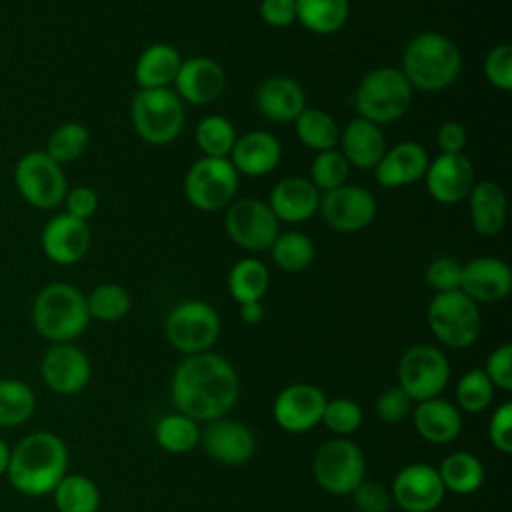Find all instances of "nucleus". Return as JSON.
Returning <instances> with one entry per match:
<instances>
[{"mask_svg": "<svg viewBox=\"0 0 512 512\" xmlns=\"http://www.w3.org/2000/svg\"><path fill=\"white\" fill-rule=\"evenodd\" d=\"M240 394L234 366L214 354H188L174 370L170 396L176 410L194 422H210L226 416Z\"/></svg>", "mask_w": 512, "mask_h": 512, "instance_id": "f257e3e1", "label": "nucleus"}, {"mask_svg": "<svg viewBox=\"0 0 512 512\" xmlns=\"http://www.w3.org/2000/svg\"><path fill=\"white\" fill-rule=\"evenodd\" d=\"M68 448L60 436L48 430L30 432L10 448L6 476L16 492L38 498L52 494L68 474Z\"/></svg>", "mask_w": 512, "mask_h": 512, "instance_id": "f03ea898", "label": "nucleus"}, {"mask_svg": "<svg viewBox=\"0 0 512 512\" xmlns=\"http://www.w3.org/2000/svg\"><path fill=\"white\" fill-rule=\"evenodd\" d=\"M400 70L414 92H444L462 72V54L446 34L424 30L404 46Z\"/></svg>", "mask_w": 512, "mask_h": 512, "instance_id": "7ed1b4c3", "label": "nucleus"}, {"mask_svg": "<svg viewBox=\"0 0 512 512\" xmlns=\"http://www.w3.org/2000/svg\"><path fill=\"white\" fill-rule=\"evenodd\" d=\"M86 294L74 284L50 282L32 302V326L52 344L74 342L88 328Z\"/></svg>", "mask_w": 512, "mask_h": 512, "instance_id": "20e7f679", "label": "nucleus"}, {"mask_svg": "<svg viewBox=\"0 0 512 512\" xmlns=\"http://www.w3.org/2000/svg\"><path fill=\"white\" fill-rule=\"evenodd\" d=\"M412 100L414 88L396 66L370 70L354 92V108L358 116L378 126L400 120L410 110Z\"/></svg>", "mask_w": 512, "mask_h": 512, "instance_id": "39448f33", "label": "nucleus"}, {"mask_svg": "<svg viewBox=\"0 0 512 512\" xmlns=\"http://www.w3.org/2000/svg\"><path fill=\"white\" fill-rule=\"evenodd\" d=\"M130 120L140 140L166 146L184 130V102L172 88H142L130 102Z\"/></svg>", "mask_w": 512, "mask_h": 512, "instance_id": "423d86ee", "label": "nucleus"}, {"mask_svg": "<svg viewBox=\"0 0 512 512\" xmlns=\"http://www.w3.org/2000/svg\"><path fill=\"white\" fill-rule=\"evenodd\" d=\"M426 320L436 340L448 348L472 346L482 330L480 306L462 290L434 294L428 302Z\"/></svg>", "mask_w": 512, "mask_h": 512, "instance_id": "0eeeda50", "label": "nucleus"}, {"mask_svg": "<svg viewBox=\"0 0 512 512\" xmlns=\"http://www.w3.org/2000/svg\"><path fill=\"white\" fill-rule=\"evenodd\" d=\"M12 178L20 198L36 210H54L64 202L70 188L64 168L44 150H30L20 156Z\"/></svg>", "mask_w": 512, "mask_h": 512, "instance_id": "6e6552de", "label": "nucleus"}, {"mask_svg": "<svg viewBox=\"0 0 512 512\" xmlns=\"http://www.w3.org/2000/svg\"><path fill=\"white\" fill-rule=\"evenodd\" d=\"M240 174L228 158H198L184 176V196L200 212L224 210L236 200Z\"/></svg>", "mask_w": 512, "mask_h": 512, "instance_id": "1a4fd4ad", "label": "nucleus"}, {"mask_svg": "<svg viewBox=\"0 0 512 512\" xmlns=\"http://www.w3.org/2000/svg\"><path fill=\"white\" fill-rule=\"evenodd\" d=\"M312 474L318 486L328 494L348 496L364 480V452L352 440L336 436L316 450Z\"/></svg>", "mask_w": 512, "mask_h": 512, "instance_id": "9d476101", "label": "nucleus"}, {"mask_svg": "<svg viewBox=\"0 0 512 512\" xmlns=\"http://www.w3.org/2000/svg\"><path fill=\"white\" fill-rule=\"evenodd\" d=\"M164 334L170 346L186 356L208 352L220 336V316L204 300H184L168 312Z\"/></svg>", "mask_w": 512, "mask_h": 512, "instance_id": "9b49d317", "label": "nucleus"}, {"mask_svg": "<svg viewBox=\"0 0 512 512\" xmlns=\"http://www.w3.org/2000/svg\"><path fill=\"white\" fill-rule=\"evenodd\" d=\"M224 228L230 240L246 252L270 250L280 234V222L266 200L236 198L226 206Z\"/></svg>", "mask_w": 512, "mask_h": 512, "instance_id": "f8f14e48", "label": "nucleus"}, {"mask_svg": "<svg viewBox=\"0 0 512 512\" xmlns=\"http://www.w3.org/2000/svg\"><path fill=\"white\" fill-rule=\"evenodd\" d=\"M448 380L450 364L438 346L414 344L398 362V386L414 402L438 398Z\"/></svg>", "mask_w": 512, "mask_h": 512, "instance_id": "ddd939ff", "label": "nucleus"}, {"mask_svg": "<svg viewBox=\"0 0 512 512\" xmlns=\"http://www.w3.org/2000/svg\"><path fill=\"white\" fill-rule=\"evenodd\" d=\"M318 212L332 230L356 234L374 222L378 204L368 188L346 182L320 196Z\"/></svg>", "mask_w": 512, "mask_h": 512, "instance_id": "4468645a", "label": "nucleus"}, {"mask_svg": "<svg viewBox=\"0 0 512 512\" xmlns=\"http://www.w3.org/2000/svg\"><path fill=\"white\" fill-rule=\"evenodd\" d=\"M446 488L436 468L426 462L404 466L392 480L390 496L404 512H434L444 500Z\"/></svg>", "mask_w": 512, "mask_h": 512, "instance_id": "2eb2a0df", "label": "nucleus"}, {"mask_svg": "<svg viewBox=\"0 0 512 512\" xmlns=\"http://www.w3.org/2000/svg\"><path fill=\"white\" fill-rule=\"evenodd\" d=\"M422 180L432 200L454 206L468 198L476 182V172L466 154H438L428 162Z\"/></svg>", "mask_w": 512, "mask_h": 512, "instance_id": "dca6fc26", "label": "nucleus"}, {"mask_svg": "<svg viewBox=\"0 0 512 512\" xmlns=\"http://www.w3.org/2000/svg\"><path fill=\"white\" fill-rule=\"evenodd\" d=\"M92 366L82 348L72 342L52 344L40 360V376L56 394H76L90 382Z\"/></svg>", "mask_w": 512, "mask_h": 512, "instance_id": "f3484780", "label": "nucleus"}, {"mask_svg": "<svg viewBox=\"0 0 512 512\" xmlns=\"http://www.w3.org/2000/svg\"><path fill=\"white\" fill-rule=\"evenodd\" d=\"M92 244L88 222L78 220L66 212L48 218L40 232V248L44 256L58 266H72L80 262Z\"/></svg>", "mask_w": 512, "mask_h": 512, "instance_id": "a211bd4d", "label": "nucleus"}, {"mask_svg": "<svg viewBox=\"0 0 512 512\" xmlns=\"http://www.w3.org/2000/svg\"><path fill=\"white\" fill-rule=\"evenodd\" d=\"M326 400V394L318 386L296 382L276 396L272 416L282 430L302 434L322 422Z\"/></svg>", "mask_w": 512, "mask_h": 512, "instance_id": "6ab92c4d", "label": "nucleus"}, {"mask_svg": "<svg viewBox=\"0 0 512 512\" xmlns=\"http://www.w3.org/2000/svg\"><path fill=\"white\" fill-rule=\"evenodd\" d=\"M172 90L186 104L206 106L224 94L226 72L210 56H192L182 60Z\"/></svg>", "mask_w": 512, "mask_h": 512, "instance_id": "aec40b11", "label": "nucleus"}, {"mask_svg": "<svg viewBox=\"0 0 512 512\" xmlns=\"http://www.w3.org/2000/svg\"><path fill=\"white\" fill-rule=\"evenodd\" d=\"M460 290L480 304H496L512 292V270L496 256H476L462 264Z\"/></svg>", "mask_w": 512, "mask_h": 512, "instance_id": "412c9836", "label": "nucleus"}, {"mask_svg": "<svg viewBox=\"0 0 512 512\" xmlns=\"http://www.w3.org/2000/svg\"><path fill=\"white\" fill-rule=\"evenodd\" d=\"M200 442L212 460L226 466H240L256 452V438L252 430L226 416L206 422V428L200 432Z\"/></svg>", "mask_w": 512, "mask_h": 512, "instance_id": "4be33fe9", "label": "nucleus"}, {"mask_svg": "<svg viewBox=\"0 0 512 512\" xmlns=\"http://www.w3.org/2000/svg\"><path fill=\"white\" fill-rule=\"evenodd\" d=\"M428 162V150L420 142L404 140L386 148L374 166V180L388 190L404 188L424 178Z\"/></svg>", "mask_w": 512, "mask_h": 512, "instance_id": "5701e85b", "label": "nucleus"}, {"mask_svg": "<svg viewBox=\"0 0 512 512\" xmlns=\"http://www.w3.org/2000/svg\"><path fill=\"white\" fill-rule=\"evenodd\" d=\"M228 160L240 176L262 178L280 164L282 146L268 130H248L236 138Z\"/></svg>", "mask_w": 512, "mask_h": 512, "instance_id": "b1692460", "label": "nucleus"}, {"mask_svg": "<svg viewBox=\"0 0 512 512\" xmlns=\"http://www.w3.org/2000/svg\"><path fill=\"white\" fill-rule=\"evenodd\" d=\"M320 192L304 176H286L278 180L268 196V206L272 208L278 222L302 224L318 214Z\"/></svg>", "mask_w": 512, "mask_h": 512, "instance_id": "393cba45", "label": "nucleus"}, {"mask_svg": "<svg viewBox=\"0 0 512 512\" xmlns=\"http://www.w3.org/2000/svg\"><path fill=\"white\" fill-rule=\"evenodd\" d=\"M254 106L266 120L288 124L306 108V92L302 84L290 76H270L256 88Z\"/></svg>", "mask_w": 512, "mask_h": 512, "instance_id": "a878e982", "label": "nucleus"}, {"mask_svg": "<svg viewBox=\"0 0 512 512\" xmlns=\"http://www.w3.org/2000/svg\"><path fill=\"white\" fill-rule=\"evenodd\" d=\"M338 146L350 168L358 170H374L388 148L382 126L360 116L348 120V124L340 130Z\"/></svg>", "mask_w": 512, "mask_h": 512, "instance_id": "bb28decb", "label": "nucleus"}, {"mask_svg": "<svg viewBox=\"0 0 512 512\" xmlns=\"http://www.w3.org/2000/svg\"><path fill=\"white\" fill-rule=\"evenodd\" d=\"M466 200L474 232L484 238L498 236L508 216V200L502 186L494 180H476Z\"/></svg>", "mask_w": 512, "mask_h": 512, "instance_id": "cd10ccee", "label": "nucleus"}, {"mask_svg": "<svg viewBox=\"0 0 512 512\" xmlns=\"http://www.w3.org/2000/svg\"><path fill=\"white\" fill-rule=\"evenodd\" d=\"M412 420L416 432L432 444H448L462 432L460 410L440 396L416 402V408H412Z\"/></svg>", "mask_w": 512, "mask_h": 512, "instance_id": "c85d7f7f", "label": "nucleus"}, {"mask_svg": "<svg viewBox=\"0 0 512 512\" xmlns=\"http://www.w3.org/2000/svg\"><path fill=\"white\" fill-rule=\"evenodd\" d=\"M182 56L168 42H154L146 46L134 64V80L138 88H172L180 70Z\"/></svg>", "mask_w": 512, "mask_h": 512, "instance_id": "c756f323", "label": "nucleus"}, {"mask_svg": "<svg viewBox=\"0 0 512 512\" xmlns=\"http://www.w3.org/2000/svg\"><path fill=\"white\" fill-rule=\"evenodd\" d=\"M296 20L312 34L328 36L344 28L350 16V0H294Z\"/></svg>", "mask_w": 512, "mask_h": 512, "instance_id": "7c9ffc66", "label": "nucleus"}, {"mask_svg": "<svg viewBox=\"0 0 512 512\" xmlns=\"http://www.w3.org/2000/svg\"><path fill=\"white\" fill-rule=\"evenodd\" d=\"M270 272L266 264L254 256L240 258L228 272V292L234 302H258L268 292Z\"/></svg>", "mask_w": 512, "mask_h": 512, "instance_id": "2f4dec72", "label": "nucleus"}, {"mask_svg": "<svg viewBox=\"0 0 512 512\" xmlns=\"http://www.w3.org/2000/svg\"><path fill=\"white\" fill-rule=\"evenodd\" d=\"M298 140L314 150V152H324V150H332L338 148V140H340V126L336 124V120L320 108H304L296 120L292 122Z\"/></svg>", "mask_w": 512, "mask_h": 512, "instance_id": "473e14b6", "label": "nucleus"}, {"mask_svg": "<svg viewBox=\"0 0 512 512\" xmlns=\"http://www.w3.org/2000/svg\"><path fill=\"white\" fill-rule=\"evenodd\" d=\"M436 470L444 488L454 494H472L484 482V464L470 452L448 454Z\"/></svg>", "mask_w": 512, "mask_h": 512, "instance_id": "72a5a7b5", "label": "nucleus"}, {"mask_svg": "<svg viewBox=\"0 0 512 512\" xmlns=\"http://www.w3.org/2000/svg\"><path fill=\"white\" fill-rule=\"evenodd\" d=\"M58 512H96L100 506V490L84 474H66L52 490Z\"/></svg>", "mask_w": 512, "mask_h": 512, "instance_id": "f704fd0d", "label": "nucleus"}, {"mask_svg": "<svg viewBox=\"0 0 512 512\" xmlns=\"http://www.w3.org/2000/svg\"><path fill=\"white\" fill-rule=\"evenodd\" d=\"M36 410V394L24 380H0V426L14 428L32 418Z\"/></svg>", "mask_w": 512, "mask_h": 512, "instance_id": "c9c22d12", "label": "nucleus"}, {"mask_svg": "<svg viewBox=\"0 0 512 512\" xmlns=\"http://www.w3.org/2000/svg\"><path fill=\"white\" fill-rule=\"evenodd\" d=\"M270 254L274 264L282 270V272H302L306 270L314 256H316V248L314 242L310 240V236H306L304 232L298 230H288V232H280L276 236V240L270 246Z\"/></svg>", "mask_w": 512, "mask_h": 512, "instance_id": "e433bc0d", "label": "nucleus"}, {"mask_svg": "<svg viewBox=\"0 0 512 512\" xmlns=\"http://www.w3.org/2000/svg\"><path fill=\"white\" fill-rule=\"evenodd\" d=\"M238 134L234 124L222 114L204 116L194 130V140L202 156L228 158Z\"/></svg>", "mask_w": 512, "mask_h": 512, "instance_id": "4c0bfd02", "label": "nucleus"}, {"mask_svg": "<svg viewBox=\"0 0 512 512\" xmlns=\"http://www.w3.org/2000/svg\"><path fill=\"white\" fill-rule=\"evenodd\" d=\"M88 144H90L88 128L82 122L68 120L50 132L44 152L52 160H56L60 166H64L78 160L86 152Z\"/></svg>", "mask_w": 512, "mask_h": 512, "instance_id": "58836bf2", "label": "nucleus"}, {"mask_svg": "<svg viewBox=\"0 0 512 512\" xmlns=\"http://www.w3.org/2000/svg\"><path fill=\"white\" fill-rule=\"evenodd\" d=\"M86 306L90 318L100 322H118L130 312L132 296L122 284L102 282L86 296Z\"/></svg>", "mask_w": 512, "mask_h": 512, "instance_id": "ea45409f", "label": "nucleus"}, {"mask_svg": "<svg viewBox=\"0 0 512 512\" xmlns=\"http://www.w3.org/2000/svg\"><path fill=\"white\" fill-rule=\"evenodd\" d=\"M154 438L160 444V448H164L166 452H172V454L190 452L200 442L198 422H194L192 418L180 412L168 414L156 424Z\"/></svg>", "mask_w": 512, "mask_h": 512, "instance_id": "a19ab883", "label": "nucleus"}, {"mask_svg": "<svg viewBox=\"0 0 512 512\" xmlns=\"http://www.w3.org/2000/svg\"><path fill=\"white\" fill-rule=\"evenodd\" d=\"M350 176V164L344 158V154L338 148L316 152L312 164H310V176L308 180L316 186L320 194L330 192L342 184L348 182Z\"/></svg>", "mask_w": 512, "mask_h": 512, "instance_id": "79ce46f5", "label": "nucleus"}, {"mask_svg": "<svg viewBox=\"0 0 512 512\" xmlns=\"http://www.w3.org/2000/svg\"><path fill=\"white\" fill-rule=\"evenodd\" d=\"M494 386L482 368L468 370L456 384V408L468 414L486 410L492 402Z\"/></svg>", "mask_w": 512, "mask_h": 512, "instance_id": "37998d69", "label": "nucleus"}, {"mask_svg": "<svg viewBox=\"0 0 512 512\" xmlns=\"http://www.w3.org/2000/svg\"><path fill=\"white\" fill-rule=\"evenodd\" d=\"M324 426L340 438L350 436L362 424V408L350 398H334L326 400L322 412Z\"/></svg>", "mask_w": 512, "mask_h": 512, "instance_id": "c03bdc74", "label": "nucleus"}, {"mask_svg": "<svg viewBox=\"0 0 512 512\" xmlns=\"http://www.w3.org/2000/svg\"><path fill=\"white\" fill-rule=\"evenodd\" d=\"M484 76L496 90H512V46L508 42H500L486 52Z\"/></svg>", "mask_w": 512, "mask_h": 512, "instance_id": "a18cd8bd", "label": "nucleus"}, {"mask_svg": "<svg viewBox=\"0 0 512 512\" xmlns=\"http://www.w3.org/2000/svg\"><path fill=\"white\" fill-rule=\"evenodd\" d=\"M424 280L434 290V294L460 290L462 262L452 256H438L426 266Z\"/></svg>", "mask_w": 512, "mask_h": 512, "instance_id": "49530a36", "label": "nucleus"}, {"mask_svg": "<svg viewBox=\"0 0 512 512\" xmlns=\"http://www.w3.org/2000/svg\"><path fill=\"white\" fill-rule=\"evenodd\" d=\"M412 404L414 400L400 386H392L378 394L374 412L382 422L396 424L402 422L408 414H412Z\"/></svg>", "mask_w": 512, "mask_h": 512, "instance_id": "de8ad7c7", "label": "nucleus"}, {"mask_svg": "<svg viewBox=\"0 0 512 512\" xmlns=\"http://www.w3.org/2000/svg\"><path fill=\"white\" fill-rule=\"evenodd\" d=\"M358 512H388L392 504L390 490L374 480H362L352 492Z\"/></svg>", "mask_w": 512, "mask_h": 512, "instance_id": "09e8293b", "label": "nucleus"}, {"mask_svg": "<svg viewBox=\"0 0 512 512\" xmlns=\"http://www.w3.org/2000/svg\"><path fill=\"white\" fill-rule=\"evenodd\" d=\"M494 388L512 390V344H502L490 352L482 368Z\"/></svg>", "mask_w": 512, "mask_h": 512, "instance_id": "8fccbe9b", "label": "nucleus"}, {"mask_svg": "<svg viewBox=\"0 0 512 512\" xmlns=\"http://www.w3.org/2000/svg\"><path fill=\"white\" fill-rule=\"evenodd\" d=\"M62 204L66 208L64 210L66 214L88 222L98 210V194L94 188H90L86 184H78V186L68 188Z\"/></svg>", "mask_w": 512, "mask_h": 512, "instance_id": "3c124183", "label": "nucleus"}, {"mask_svg": "<svg viewBox=\"0 0 512 512\" xmlns=\"http://www.w3.org/2000/svg\"><path fill=\"white\" fill-rule=\"evenodd\" d=\"M488 438L502 454L512 452V404H500L488 422Z\"/></svg>", "mask_w": 512, "mask_h": 512, "instance_id": "603ef678", "label": "nucleus"}, {"mask_svg": "<svg viewBox=\"0 0 512 512\" xmlns=\"http://www.w3.org/2000/svg\"><path fill=\"white\" fill-rule=\"evenodd\" d=\"M260 18L270 28H288L296 22L294 0H260Z\"/></svg>", "mask_w": 512, "mask_h": 512, "instance_id": "864d4df0", "label": "nucleus"}, {"mask_svg": "<svg viewBox=\"0 0 512 512\" xmlns=\"http://www.w3.org/2000/svg\"><path fill=\"white\" fill-rule=\"evenodd\" d=\"M468 144L466 128L456 120H446L436 130V146L440 154H464Z\"/></svg>", "mask_w": 512, "mask_h": 512, "instance_id": "5fc2aeb1", "label": "nucleus"}, {"mask_svg": "<svg viewBox=\"0 0 512 512\" xmlns=\"http://www.w3.org/2000/svg\"><path fill=\"white\" fill-rule=\"evenodd\" d=\"M238 306H240L238 314H240L242 322H246V324H258V322H262V318H264L262 300H258V302H242V304H238Z\"/></svg>", "mask_w": 512, "mask_h": 512, "instance_id": "6e6d98bb", "label": "nucleus"}, {"mask_svg": "<svg viewBox=\"0 0 512 512\" xmlns=\"http://www.w3.org/2000/svg\"><path fill=\"white\" fill-rule=\"evenodd\" d=\"M8 460H10V446L0 438V476L6 474Z\"/></svg>", "mask_w": 512, "mask_h": 512, "instance_id": "4d7b16f0", "label": "nucleus"}]
</instances>
